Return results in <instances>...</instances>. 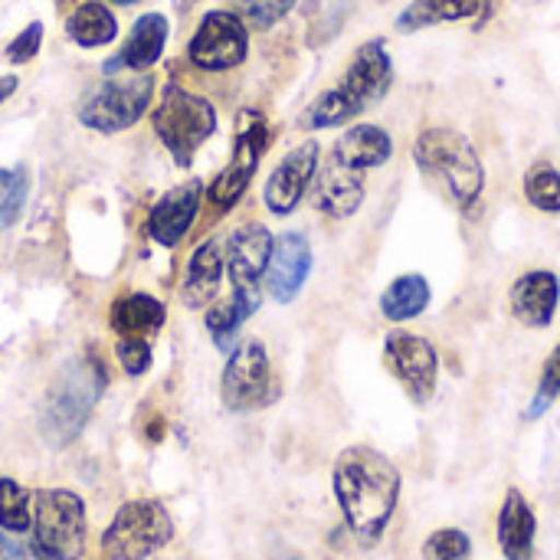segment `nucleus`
<instances>
[{
  "label": "nucleus",
  "instance_id": "9d476101",
  "mask_svg": "<svg viewBox=\"0 0 560 560\" xmlns=\"http://www.w3.org/2000/svg\"><path fill=\"white\" fill-rule=\"evenodd\" d=\"M269 121L262 112L256 108H243L240 112V128H236V141H233V154L230 164L217 174V180L210 184V200L220 213L233 210L243 194L249 190L262 154L269 151Z\"/></svg>",
  "mask_w": 560,
  "mask_h": 560
},
{
  "label": "nucleus",
  "instance_id": "f704fd0d",
  "mask_svg": "<svg viewBox=\"0 0 560 560\" xmlns=\"http://www.w3.org/2000/svg\"><path fill=\"white\" fill-rule=\"evenodd\" d=\"M39 46H43V23H39V20H33V23H26V26H23V30L7 43L3 56H7V62L23 66V62L36 59Z\"/></svg>",
  "mask_w": 560,
  "mask_h": 560
},
{
  "label": "nucleus",
  "instance_id": "4468645a",
  "mask_svg": "<svg viewBox=\"0 0 560 560\" xmlns=\"http://www.w3.org/2000/svg\"><path fill=\"white\" fill-rule=\"evenodd\" d=\"M318 158L322 148L318 141H302L299 148H292L269 174L266 187H262V203L272 217H289L295 213V207L302 203V197L308 194L315 171H318Z\"/></svg>",
  "mask_w": 560,
  "mask_h": 560
},
{
  "label": "nucleus",
  "instance_id": "a211bd4d",
  "mask_svg": "<svg viewBox=\"0 0 560 560\" xmlns=\"http://www.w3.org/2000/svg\"><path fill=\"white\" fill-rule=\"evenodd\" d=\"M560 305V279L551 269H532L515 279L509 292L512 318L525 328H548Z\"/></svg>",
  "mask_w": 560,
  "mask_h": 560
},
{
  "label": "nucleus",
  "instance_id": "72a5a7b5",
  "mask_svg": "<svg viewBox=\"0 0 560 560\" xmlns=\"http://www.w3.org/2000/svg\"><path fill=\"white\" fill-rule=\"evenodd\" d=\"M115 358H118V364H121V371H125L128 377H141V374L151 368L154 351H151V345H148L144 338L128 335V338H121V341L115 345Z\"/></svg>",
  "mask_w": 560,
  "mask_h": 560
},
{
  "label": "nucleus",
  "instance_id": "cd10ccee",
  "mask_svg": "<svg viewBox=\"0 0 560 560\" xmlns=\"http://www.w3.org/2000/svg\"><path fill=\"white\" fill-rule=\"evenodd\" d=\"M246 322H249V315H246L233 299L213 302V305L207 308V331H210L217 351L230 354V351L236 348V338H240V331H243Z\"/></svg>",
  "mask_w": 560,
  "mask_h": 560
},
{
  "label": "nucleus",
  "instance_id": "f8f14e48",
  "mask_svg": "<svg viewBox=\"0 0 560 560\" xmlns=\"http://www.w3.org/2000/svg\"><path fill=\"white\" fill-rule=\"evenodd\" d=\"M246 56H249V26L233 10L203 13V20L197 23L187 43V59L207 72H230L243 66Z\"/></svg>",
  "mask_w": 560,
  "mask_h": 560
},
{
  "label": "nucleus",
  "instance_id": "6e6552de",
  "mask_svg": "<svg viewBox=\"0 0 560 560\" xmlns=\"http://www.w3.org/2000/svg\"><path fill=\"white\" fill-rule=\"evenodd\" d=\"M85 502L69 489L33 495V538L52 560L85 558Z\"/></svg>",
  "mask_w": 560,
  "mask_h": 560
},
{
  "label": "nucleus",
  "instance_id": "b1692460",
  "mask_svg": "<svg viewBox=\"0 0 560 560\" xmlns=\"http://www.w3.org/2000/svg\"><path fill=\"white\" fill-rule=\"evenodd\" d=\"M66 36L82 49H98V46H108L118 36V20L105 3L85 0L66 16Z\"/></svg>",
  "mask_w": 560,
  "mask_h": 560
},
{
  "label": "nucleus",
  "instance_id": "dca6fc26",
  "mask_svg": "<svg viewBox=\"0 0 560 560\" xmlns=\"http://www.w3.org/2000/svg\"><path fill=\"white\" fill-rule=\"evenodd\" d=\"M200 203H203V180H187V184H177L171 187L154 207H151V217H148V233L158 246L164 249H174L194 226L197 213H200Z\"/></svg>",
  "mask_w": 560,
  "mask_h": 560
},
{
  "label": "nucleus",
  "instance_id": "c85d7f7f",
  "mask_svg": "<svg viewBox=\"0 0 560 560\" xmlns=\"http://www.w3.org/2000/svg\"><path fill=\"white\" fill-rule=\"evenodd\" d=\"M30 197V171L20 167H0V230H10L26 207Z\"/></svg>",
  "mask_w": 560,
  "mask_h": 560
},
{
  "label": "nucleus",
  "instance_id": "7ed1b4c3",
  "mask_svg": "<svg viewBox=\"0 0 560 560\" xmlns=\"http://www.w3.org/2000/svg\"><path fill=\"white\" fill-rule=\"evenodd\" d=\"M427 184L459 213H472L486 190V167L472 141L456 128H427L413 144Z\"/></svg>",
  "mask_w": 560,
  "mask_h": 560
},
{
  "label": "nucleus",
  "instance_id": "2eb2a0df",
  "mask_svg": "<svg viewBox=\"0 0 560 560\" xmlns=\"http://www.w3.org/2000/svg\"><path fill=\"white\" fill-rule=\"evenodd\" d=\"M312 243L305 233L292 230V233H282L276 243H272V256H269V269H266V285H269V295L282 305L295 302L302 285L308 282L312 276Z\"/></svg>",
  "mask_w": 560,
  "mask_h": 560
},
{
  "label": "nucleus",
  "instance_id": "0eeeda50",
  "mask_svg": "<svg viewBox=\"0 0 560 560\" xmlns=\"http://www.w3.org/2000/svg\"><path fill=\"white\" fill-rule=\"evenodd\" d=\"M154 89H158V82H154L151 72L125 75V79H105L102 85H95L82 98V105H79L75 115H79V121L89 131H98V135L128 131L151 108Z\"/></svg>",
  "mask_w": 560,
  "mask_h": 560
},
{
  "label": "nucleus",
  "instance_id": "4c0bfd02",
  "mask_svg": "<svg viewBox=\"0 0 560 560\" xmlns=\"http://www.w3.org/2000/svg\"><path fill=\"white\" fill-rule=\"evenodd\" d=\"M112 3H118V7H131V3H141V0H112Z\"/></svg>",
  "mask_w": 560,
  "mask_h": 560
},
{
  "label": "nucleus",
  "instance_id": "a878e982",
  "mask_svg": "<svg viewBox=\"0 0 560 560\" xmlns=\"http://www.w3.org/2000/svg\"><path fill=\"white\" fill-rule=\"evenodd\" d=\"M482 7H486V0H413L397 16V30L417 33V30L440 26V23H459V20L476 16Z\"/></svg>",
  "mask_w": 560,
  "mask_h": 560
},
{
  "label": "nucleus",
  "instance_id": "4be33fe9",
  "mask_svg": "<svg viewBox=\"0 0 560 560\" xmlns=\"http://www.w3.org/2000/svg\"><path fill=\"white\" fill-rule=\"evenodd\" d=\"M535 535H538V518L528 505V499L512 489L505 495V505L499 512V548L509 560L535 558Z\"/></svg>",
  "mask_w": 560,
  "mask_h": 560
},
{
  "label": "nucleus",
  "instance_id": "c9c22d12",
  "mask_svg": "<svg viewBox=\"0 0 560 560\" xmlns=\"http://www.w3.org/2000/svg\"><path fill=\"white\" fill-rule=\"evenodd\" d=\"M0 560H52V558L36 545V538L0 532Z\"/></svg>",
  "mask_w": 560,
  "mask_h": 560
},
{
  "label": "nucleus",
  "instance_id": "ddd939ff",
  "mask_svg": "<svg viewBox=\"0 0 560 560\" xmlns=\"http://www.w3.org/2000/svg\"><path fill=\"white\" fill-rule=\"evenodd\" d=\"M384 368L394 374V381L407 390L413 404H430L436 394L440 377V358L436 348L413 335V331H390L384 338Z\"/></svg>",
  "mask_w": 560,
  "mask_h": 560
},
{
  "label": "nucleus",
  "instance_id": "2f4dec72",
  "mask_svg": "<svg viewBox=\"0 0 560 560\" xmlns=\"http://www.w3.org/2000/svg\"><path fill=\"white\" fill-rule=\"evenodd\" d=\"M472 541L459 528H440L423 541V560H469Z\"/></svg>",
  "mask_w": 560,
  "mask_h": 560
},
{
  "label": "nucleus",
  "instance_id": "c756f323",
  "mask_svg": "<svg viewBox=\"0 0 560 560\" xmlns=\"http://www.w3.org/2000/svg\"><path fill=\"white\" fill-rule=\"evenodd\" d=\"M525 197L541 213H560V171L551 164H535L525 174Z\"/></svg>",
  "mask_w": 560,
  "mask_h": 560
},
{
  "label": "nucleus",
  "instance_id": "393cba45",
  "mask_svg": "<svg viewBox=\"0 0 560 560\" xmlns=\"http://www.w3.org/2000/svg\"><path fill=\"white\" fill-rule=\"evenodd\" d=\"M430 299H433V292H430L427 276L407 272V276H397L381 292V315L387 322H410V318H420L430 308Z\"/></svg>",
  "mask_w": 560,
  "mask_h": 560
},
{
  "label": "nucleus",
  "instance_id": "5701e85b",
  "mask_svg": "<svg viewBox=\"0 0 560 560\" xmlns=\"http://www.w3.org/2000/svg\"><path fill=\"white\" fill-rule=\"evenodd\" d=\"M108 322H112V328H115L121 338H128V335L144 338V335L164 328L167 308H164L161 299H154V295H148V292H125V295H118V299L112 302Z\"/></svg>",
  "mask_w": 560,
  "mask_h": 560
},
{
  "label": "nucleus",
  "instance_id": "bb28decb",
  "mask_svg": "<svg viewBox=\"0 0 560 560\" xmlns=\"http://www.w3.org/2000/svg\"><path fill=\"white\" fill-rule=\"evenodd\" d=\"M33 499L26 489L7 476H0V532L10 535H26L33 528Z\"/></svg>",
  "mask_w": 560,
  "mask_h": 560
},
{
  "label": "nucleus",
  "instance_id": "f3484780",
  "mask_svg": "<svg viewBox=\"0 0 560 560\" xmlns=\"http://www.w3.org/2000/svg\"><path fill=\"white\" fill-rule=\"evenodd\" d=\"M312 200L315 210L331 217V220H348L361 210L364 203V174L341 164L338 158L328 154L325 164H318L315 180H312Z\"/></svg>",
  "mask_w": 560,
  "mask_h": 560
},
{
  "label": "nucleus",
  "instance_id": "412c9836",
  "mask_svg": "<svg viewBox=\"0 0 560 560\" xmlns=\"http://www.w3.org/2000/svg\"><path fill=\"white\" fill-rule=\"evenodd\" d=\"M394 154V138L387 128L381 125H351L331 148V158H338L341 164L354 167V171H374L384 167Z\"/></svg>",
  "mask_w": 560,
  "mask_h": 560
},
{
  "label": "nucleus",
  "instance_id": "9b49d317",
  "mask_svg": "<svg viewBox=\"0 0 560 560\" xmlns=\"http://www.w3.org/2000/svg\"><path fill=\"white\" fill-rule=\"evenodd\" d=\"M272 233L262 223H243L230 233L223 259H226V272L233 282V302L253 318L262 305V276L269 269V256H272Z\"/></svg>",
  "mask_w": 560,
  "mask_h": 560
},
{
  "label": "nucleus",
  "instance_id": "58836bf2",
  "mask_svg": "<svg viewBox=\"0 0 560 560\" xmlns=\"http://www.w3.org/2000/svg\"><path fill=\"white\" fill-rule=\"evenodd\" d=\"M180 3H184V7H190V3H194V0H180Z\"/></svg>",
  "mask_w": 560,
  "mask_h": 560
},
{
  "label": "nucleus",
  "instance_id": "39448f33",
  "mask_svg": "<svg viewBox=\"0 0 560 560\" xmlns=\"http://www.w3.org/2000/svg\"><path fill=\"white\" fill-rule=\"evenodd\" d=\"M151 125L164 151L177 167H190L197 151L217 135V105L177 82H167L158 108L151 112Z\"/></svg>",
  "mask_w": 560,
  "mask_h": 560
},
{
  "label": "nucleus",
  "instance_id": "e433bc0d",
  "mask_svg": "<svg viewBox=\"0 0 560 560\" xmlns=\"http://www.w3.org/2000/svg\"><path fill=\"white\" fill-rule=\"evenodd\" d=\"M16 85H20V79H16V75H0V105L16 92Z\"/></svg>",
  "mask_w": 560,
  "mask_h": 560
},
{
  "label": "nucleus",
  "instance_id": "20e7f679",
  "mask_svg": "<svg viewBox=\"0 0 560 560\" xmlns=\"http://www.w3.org/2000/svg\"><path fill=\"white\" fill-rule=\"evenodd\" d=\"M105 384H108L105 368L92 354L72 358L56 374V381L49 384V390L43 397V407H39L43 440L56 450L69 446L82 433V427H85L89 413L95 410Z\"/></svg>",
  "mask_w": 560,
  "mask_h": 560
},
{
  "label": "nucleus",
  "instance_id": "aec40b11",
  "mask_svg": "<svg viewBox=\"0 0 560 560\" xmlns=\"http://www.w3.org/2000/svg\"><path fill=\"white\" fill-rule=\"evenodd\" d=\"M223 272H226V259H223L220 240H203L190 253V262H187V272H184V285H180L184 305L194 308V312L210 308L217 302Z\"/></svg>",
  "mask_w": 560,
  "mask_h": 560
},
{
  "label": "nucleus",
  "instance_id": "473e14b6",
  "mask_svg": "<svg viewBox=\"0 0 560 560\" xmlns=\"http://www.w3.org/2000/svg\"><path fill=\"white\" fill-rule=\"evenodd\" d=\"M560 397V345L551 351V358L545 361V371H541V381H538V390H535V400L528 407V420H538L541 413L551 410V404Z\"/></svg>",
  "mask_w": 560,
  "mask_h": 560
},
{
  "label": "nucleus",
  "instance_id": "6ab92c4d",
  "mask_svg": "<svg viewBox=\"0 0 560 560\" xmlns=\"http://www.w3.org/2000/svg\"><path fill=\"white\" fill-rule=\"evenodd\" d=\"M167 36H171V23L164 13H141L125 39V46L102 66L105 75H115V72H144L151 69L161 56H164V46H167Z\"/></svg>",
  "mask_w": 560,
  "mask_h": 560
},
{
  "label": "nucleus",
  "instance_id": "f03ea898",
  "mask_svg": "<svg viewBox=\"0 0 560 560\" xmlns=\"http://www.w3.org/2000/svg\"><path fill=\"white\" fill-rule=\"evenodd\" d=\"M394 85V59L384 39H368L358 46L338 85L325 89L302 115L299 125L305 131H325L354 121L371 105H377Z\"/></svg>",
  "mask_w": 560,
  "mask_h": 560
},
{
  "label": "nucleus",
  "instance_id": "f257e3e1",
  "mask_svg": "<svg viewBox=\"0 0 560 560\" xmlns=\"http://www.w3.org/2000/svg\"><path fill=\"white\" fill-rule=\"evenodd\" d=\"M331 482L348 532L364 548H374L397 512V499H400L397 466L371 446H348L335 459Z\"/></svg>",
  "mask_w": 560,
  "mask_h": 560
},
{
  "label": "nucleus",
  "instance_id": "7c9ffc66",
  "mask_svg": "<svg viewBox=\"0 0 560 560\" xmlns=\"http://www.w3.org/2000/svg\"><path fill=\"white\" fill-rule=\"evenodd\" d=\"M299 0H230L233 13L249 26V30H272L282 23Z\"/></svg>",
  "mask_w": 560,
  "mask_h": 560
},
{
  "label": "nucleus",
  "instance_id": "423d86ee",
  "mask_svg": "<svg viewBox=\"0 0 560 560\" xmlns=\"http://www.w3.org/2000/svg\"><path fill=\"white\" fill-rule=\"evenodd\" d=\"M174 538V522L158 499L125 502L102 535L105 560H148L167 548Z\"/></svg>",
  "mask_w": 560,
  "mask_h": 560
},
{
  "label": "nucleus",
  "instance_id": "1a4fd4ad",
  "mask_svg": "<svg viewBox=\"0 0 560 560\" xmlns=\"http://www.w3.org/2000/svg\"><path fill=\"white\" fill-rule=\"evenodd\" d=\"M279 387L272 377V364L266 354V345L256 338L236 341V348L226 358L223 377H220V400L230 413H253L276 400Z\"/></svg>",
  "mask_w": 560,
  "mask_h": 560
}]
</instances>
